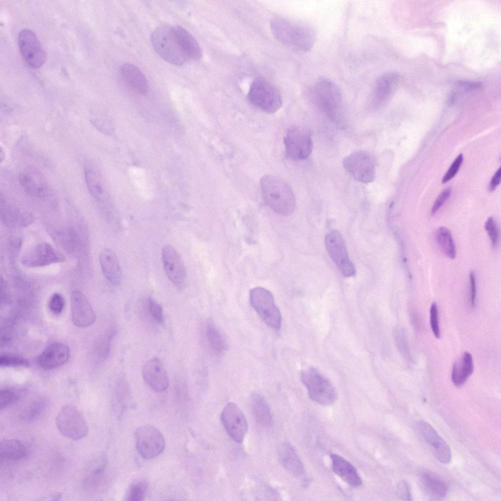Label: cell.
Segmentation results:
<instances>
[{
    "label": "cell",
    "mask_w": 501,
    "mask_h": 501,
    "mask_svg": "<svg viewBox=\"0 0 501 501\" xmlns=\"http://www.w3.org/2000/svg\"><path fill=\"white\" fill-rule=\"evenodd\" d=\"M307 95L309 101L332 120L342 122V94L335 82L319 78L310 87Z\"/></svg>",
    "instance_id": "cell-1"
},
{
    "label": "cell",
    "mask_w": 501,
    "mask_h": 501,
    "mask_svg": "<svg viewBox=\"0 0 501 501\" xmlns=\"http://www.w3.org/2000/svg\"><path fill=\"white\" fill-rule=\"evenodd\" d=\"M261 194L264 202L277 213L290 215L294 211L296 200L289 185L282 179L267 175L261 178Z\"/></svg>",
    "instance_id": "cell-2"
},
{
    "label": "cell",
    "mask_w": 501,
    "mask_h": 501,
    "mask_svg": "<svg viewBox=\"0 0 501 501\" xmlns=\"http://www.w3.org/2000/svg\"><path fill=\"white\" fill-rule=\"evenodd\" d=\"M271 29L280 42L299 50H310L315 42L314 30L305 24L276 19L272 22Z\"/></svg>",
    "instance_id": "cell-3"
},
{
    "label": "cell",
    "mask_w": 501,
    "mask_h": 501,
    "mask_svg": "<svg viewBox=\"0 0 501 501\" xmlns=\"http://www.w3.org/2000/svg\"><path fill=\"white\" fill-rule=\"evenodd\" d=\"M151 38L156 51L166 62L181 66L190 60L181 46L173 26L159 25L152 32Z\"/></svg>",
    "instance_id": "cell-4"
},
{
    "label": "cell",
    "mask_w": 501,
    "mask_h": 501,
    "mask_svg": "<svg viewBox=\"0 0 501 501\" xmlns=\"http://www.w3.org/2000/svg\"><path fill=\"white\" fill-rule=\"evenodd\" d=\"M250 103L266 113L278 111L282 105L281 94L277 89L266 79L259 77L251 83L248 93Z\"/></svg>",
    "instance_id": "cell-5"
},
{
    "label": "cell",
    "mask_w": 501,
    "mask_h": 501,
    "mask_svg": "<svg viewBox=\"0 0 501 501\" xmlns=\"http://www.w3.org/2000/svg\"><path fill=\"white\" fill-rule=\"evenodd\" d=\"M302 382L306 387L308 395L314 402L330 405L337 399V394L330 382L314 367L303 370L300 374Z\"/></svg>",
    "instance_id": "cell-6"
},
{
    "label": "cell",
    "mask_w": 501,
    "mask_h": 501,
    "mask_svg": "<svg viewBox=\"0 0 501 501\" xmlns=\"http://www.w3.org/2000/svg\"><path fill=\"white\" fill-rule=\"evenodd\" d=\"M250 301L252 308L266 324L276 331L280 329L281 315L270 291L261 287L252 289L250 293Z\"/></svg>",
    "instance_id": "cell-7"
},
{
    "label": "cell",
    "mask_w": 501,
    "mask_h": 501,
    "mask_svg": "<svg viewBox=\"0 0 501 501\" xmlns=\"http://www.w3.org/2000/svg\"><path fill=\"white\" fill-rule=\"evenodd\" d=\"M56 423L60 433L69 439H81L88 433L86 420L79 410L72 405H66L61 409Z\"/></svg>",
    "instance_id": "cell-8"
},
{
    "label": "cell",
    "mask_w": 501,
    "mask_h": 501,
    "mask_svg": "<svg viewBox=\"0 0 501 501\" xmlns=\"http://www.w3.org/2000/svg\"><path fill=\"white\" fill-rule=\"evenodd\" d=\"M285 154L294 160H304L310 155L313 142L310 133L298 126H292L286 132L284 137Z\"/></svg>",
    "instance_id": "cell-9"
},
{
    "label": "cell",
    "mask_w": 501,
    "mask_h": 501,
    "mask_svg": "<svg viewBox=\"0 0 501 501\" xmlns=\"http://www.w3.org/2000/svg\"><path fill=\"white\" fill-rule=\"evenodd\" d=\"M135 438L137 451L144 458L156 457L164 449L163 436L153 426L146 425L138 427L136 430Z\"/></svg>",
    "instance_id": "cell-10"
},
{
    "label": "cell",
    "mask_w": 501,
    "mask_h": 501,
    "mask_svg": "<svg viewBox=\"0 0 501 501\" xmlns=\"http://www.w3.org/2000/svg\"><path fill=\"white\" fill-rule=\"evenodd\" d=\"M342 164L346 172L358 182L367 183L373 182L375 178L374 160L367 152H353L344 158Z\"/></svg>",
    "instance_id": "cell-11"
},
{
    "label": "cell",
    "mask_w": 501,
    "mask_h": 501,
    "mask_svg": "<svg viewBox=\"0 0 501 501\" xmlns=\"http://www.w3.org/2000/svg\"><path fill=\"white\" fill-rule=\"evenodd\" d=\"M20 54L32 68H38L45 62L46 53L35 34L29 29L22 30L18 37Z\"/></svg>",
    "instance_id": "cell-12"
},
{
    "label": "cell",
    "mask_w": 501,
    "mask_h": 501,
    "mask_svg": "<svg viewBox=\"0 0 501 501\" xmlns=\"http://www.w3.org/2000/svg\"><path fill=\"white\" fill-rule=\"evenodd\" d=\"M325 244L327 252L342 274L346 277L354 275L355 267L349 258L340 232L336 230L329 232L325 237Z\"/></svg>",
    "instance_id": "cell-13"
},
{
    "label": "cell",
    "mask_w": 501,
    "mask_h": 501,
    "mask_svg": "<svg viewBox=\"0 0 501 501\" xmlns=\"http://www.w3.org/2000/svg\"><path fill=\"white\" fill-rule=\"evenodd\" d=\"M63 254L48 243L41 242L25 251L21 257L22 264L28 268L45 267L64 262Z\"/></svg>",
    "instance_id": "cell-14"
},
{
    "label": "cell",
    "mask_w": 501,
    "mask_h": 501,
    "mask_svg": "<svg viewBox=\"0 0 501 501\" xmlns=\"http://www.w3.org/2000/svg\"><path fill=\"white\" fill-rule=\"evenodd\" d=\"M161 258L167 277L176 287L182 289L186 280V270L180 255L172 246L166 244L162 249Z\"/></svg>",
    "instance_id": "cell-15"
},
{
    "label": "cell",
    "mask_w": 501,
    "mask_h": 501,
    "mask_svg": "<svg viewBox=\"0 0 501 501\" xmlns=\"http://www.w3.org/2000/svg\"><path fill=\"white\" fill-rule=\"evenodd\" d=\"M221 419L230 436L237 442H242L248 430V424L239 407L233 403H228L223 410Z\"/></svg>",
    "instance_id": "cell-16"
},
{
    "label": "cell",
    "mask_w": 501,
    "mask_h": 501,
    "mask_svg": "<svg viewBox=\"0 0 501 501\" xmlns=\"http://www.w3.org/2000/svg\"><path fill=\"white\" fill-rule=\"evenodd\" d=\"M72 318L79 327H86L96 320L95 314L86 296L79 291H74L70 296Z\"/></svg>",
    "instance_id": "cell-17"
},
{
    "label": "cell",
    "mask_w": 501,
    "mask_h": 501,
    "mask_svg": "<svg viewBox=\"0 0 501 501\" xmlns=\"http://www.w3.org/2000/svg\"><path fill=\"white\" fill-rule=\"evenodd\" d=\"M400 77L398 73L388 72L382 74L376 79L370 96L373 106L379 107L384 104L396 90Z\"/></svg>",
    "instance_id": "cell-18"
},
{
    "label": "cell",
    "mask_w": 501,
    "mask_h": 501,
    "mask_svg": "<svg viewBox=\"0 0 501 501\" xmlns=\"http://www.w3.org/2000/svg\"><path fill=\"white\" fill-rule=\"evenodd\" d=\"M141 372L144 380L155 391L162 392L168 387V377L159 359L152 358L147 361L143 364Z\"/></svg>",
    "instance_id": "cell-19"
},
{
    "label": "cell",
    "mask_w": 501,
    "mask_h": 501,
    "mask_svg": "<svg viewBox=\"0 0 501 501\" xmlns=\"http://www.w3.org/2000/svg\"><path fill=\"white\" fill-rule=\"evenodd\" d=\"M18 179L23 190L28 195L37 198L48 196L49 189L47 183L43 176L35 169L32 168L24 169L19 174Z\"/></svg>",
    "instance_id": "cell-20"
},
{
    "label": "cell",
    "mask_w": 501,
    "mask_h": 501,
    "mask_svg": "<svg viewBox=\"0 0 501 501\" xmlns=\"http://www.w3.org/2000/svg\"><path fill=\"white\" fill-rule=\"evenodd\" d=\"M70 357V351L65 344L54 342L48 346L37 358L38 365L45 369L58 368L65 364Z\"/></svg>",
    "instance_id": "cell-21"
},
{
    "label": "cell",
    "mask_w": 501,
    "mask_h": 501,
    "mask_svg": "<svg viewBox=\"0 0 501 501\" xmlns=\"http://www.w3.org/2000/svg\"><path fill=\"white\" fill-rule=\"evenodd\" d=\"M99 261L106 279L114 285L120 284L122 279V272L116 254L110 249H105L100 252Z\"/></svg>",
    "instance_id": "cell-22"
},
{
    "label": "cell",
    "mask_w": 501,
    "mask_h": 501,
    "mask_svg": "<svg viewBox=\"0 0 501 501\" xmlns=\"http://www.w3.org/2000/svg\"><path fill=\"white\" fill-rule=\"evenodd\" d=\"M331 458L332 470L335 473L351 486L358 487L362 485V479L353 465L336 454H332Z\"/></svg>",
    "instance_id": "cell-23"
},
{
    "label": "cell",
    "mask_w": 501,
    "mask_h": 501,
    "mask_svg": "<svg viewBox=\"0 0 501 501\" xmlns=\"http://www.w3.org/2000/svg\"><path fill=\"white\" fill-rule=\"evenodd\" d=\"M0 209L1 220L8 227H26L33 222L30 215L20 211L2 199Z\"/></svg>",
    "instance_id": "cell-24"
},
{
    "label": "cell",
    "mask_w": 501,
    "mask_h": 501,
    "mask_svg": "<svg viewBox=\"0 0 501 501\" xmlns=\"http://www.w3.org/2000/svg\"><path fill=\"white\" fill-rule=\"evenodd\" d=\"M277 454L283 466L295 476H300L304 471V466L293 446L289 442L282 443L278 447Z\"/></svg>",
    "instance_id": "cell-25"
},
{
    "label": "cell",
    "mask_w": 501,
    "mask_h": 501,
    "mask_svg": "<svg viewBox=\"0 0 501 501\" xmlns=\"http://www.w3.org/2000/svg\"><path fill=\"white\" fill-rule=\"evenodd\" d=\"M250 405L252 414L259 425L265 428L272 426L273 418L270 406L262 395L256 393L252 394Z\"/></svg>",
    "instance_id": "cell-26"
},
{
    "label": "cell",
    "mask_w": 501,
    "mask_h": 501,
    "mask_svg": "<svg viewBox=\"0 0 501 501\" xmlns=\"http://www.w3.org/2000/svg\"><path fill=\"white\" fill-rule=\"evenodd\" d=\"M120 72L123 80L133 90L141 94L147 92V81L137 67L131 64H125L121 67Z\"/></svg>",
    "instance_id": "cell-27"
},
{
    "label": "cell",
    "mask_w": 501,
    "mask_h": 501,
    "mask_svg": "<svg viewBox=\"0 0 501 501\" xmlns=\"http://www.w3.org/2000/svg\"><path fill=\"white\" fill-rule=\"evenodd\" d=\"M420 480L425 490L430 495L437 498L446 496L448 485L444 480L437 475L428 470H423L419 474Z\"/></svg>",
    "instance_id": "cell-28"
},
{
    "label": "cell",
    "mask_w": 501,
    "mask_h": 501,
    "mask_svg": "<svg viewBox=\"0 0 501 501\" xmlns=\"http://www.w3.org/2000/svg\"><path fill=\"white\" fill-rule=\"evenodd\" d=\"M474 370V364L471 354L464 352L461 357L457 360L453 366L452 381L456 387H460L466 381Z\"/></svg>",
    "instance_id": "cell-29"
},
{
    "label": "cell",
    "mask_w": 501,
    "mask_h": 501,
    "mask_svg": "<svg viewBox=\"0 0 501 501\" xmlns=\"http://www.w3.org/2000/svg\"><path fill=\"white\" fill-rule=\"evenodd\" d=\"M183 50L189 59L198 60L202 57V50L196 39L187 30L179 25L173 26Z\"/></svg>",
    "instance_id": "cell-30"
},
{
    "label": "cell",
    "mask_w": 501,
    "mask_h": 501,
    "mask_svg": "<svg viewBox=\"0 0 501 501\" xmlns=\"http://www.w3.org/2000/svg\"><path fill=\"white\" fill-rule=\"evenodd\" d=\"M23 444L17 439H3L0 444V458L2 460H19L26 457Z\"/></svg>",
    "instance_id": "cell-31"
},
{
    "label": "cell",
    "mask_w": 501,
    "mask_h": 501,
    "mask_svg": "<svg viewBox=\"0 0 501 501\" xmlns=\"http://www.w3.org/2000/svg\"><path fill=\"white\" fill-rule=\"evenodd\" d=\"M435 239L440 249L446 256L451 259L455 257V246L448 228L444 227L438 228L435 232Z\"/></svg>",
    "instance_id": "cell-32"
},
{
    "label": "cell",
    "mask_w": 501,
    "mask_h": 501,
    "mask_svg": "<svg viewBox=\"0 0 501 501\" xmlns=\"http://www.w3.org/2000/svg\"><path fill=\"white\" fill-rule=\"evenodd\" d=\"M206 336L212 351L220 354L226 349V341L218 328L212 322H209L206 328Z\"/></svg>",
    "instance_id": "cell-33"
},
{
    "label": "cell",
    "mask_w": 501,
    "mask_h": 501,
    "mask_svg": "<svg viewBox=\"0 0 501 501\" xmlns=\"http://www.w3.org/2000/svg\"><path fill=\"white\" fill-rule=\"evenodd\" d=\"M105 464H100L91 468L84 480V486L89 491L100 489L104 481Z\"/></svg>",
    "instance_id": "cell-34"
},
{
    "label": "cell",
    "mask_w": 501,
    "mask_h": 501,
    "mask_svg": "<svg viewBox=\"0 0 501 501\" xmlns=\"http://www.w3.org/2000/svg\"><path fill=\"white\" fill-rule=\"evenodd\" d=\"M85 171L86 184L90 193L95 198L103 199L104 190L99 176L91 168H86Z\"/></svg>",
    "instance_id": "cell-35"
},
{
    "label": "cell",
    "mask_w": 501,
    "mask_h": 501,
    "mask_svg": "<svg viewBox=\"0 0 501 501\" xmlns=\"http://www.w3.org/2000/svg\"><path fill=\"white\" fill-rule=\"evenodd\" d=\"M148 489L146 481L139 480L133 482L127 491L126 499L130 501H142L145 498Z\"/></svg>",
    "instance_id": "cell-36"
},
{
    "label": "cell",
    "mask_w": 501,
    "mask_h": 501,
    "mask_svg": "<svg viewBox=\"0 0 501 501\" xmlns=\"http://www.w3.org/2000/svg\"><path fill=\"white\" fill-rule=\"evenodd\" d=\"M433 451L436 458L441 463L447 464L452 459L451 449L447 442L440 437L437 442L432 446Z\"/></svg>",
    "instance_id": "cell-37"
},
{
    "label": "cell",
    "mask_w": 501,
    "mask_h": 501,
    "mask_svg": "<svg viewBox=\"0 0 501 501\" xmlns=\"http://www.w3.org/2000/svg\"><path fill=\"white\" fill-rule=\"evenodd\" d=\"M417 429L424 440L432 447L437 442L440 437L434 429L426 421L419 422Z\"/></svg>",
    "instance_id": "cell-38"
},
{
    "label": "cell",
    "mask_w": 501,
    "mask_h": 501,
    "mask_svg": "<svg viewBox=\"0 0 501 501\" xmlns=\"http://www.w3.org/2000/svg\"><path fill=\"white\" fill-rule=\"evenodd\" d=\"M46 404L44 401L38 400L33 402L23 413V418L28 421L37 418L45 410Z\"/></svg>",
    "instance_id": "cell-39"
},
{
    "label": "cell",
    "mask_w": 501,
    "mask_h": 501,
    "mask_svg": "<svg viewBox=\"0 0 501 501\" xmlns=\"http://www.w3.org/2000/svg\"><path fill=\"white\" fill-rule=\"evenodd\" d=\"M0 365L1 367H28V362L23 357L10 355H3L0 357Z\"/></svg>",
    "instance_id": "cell-40"
},
{
    "label": "cell",
    "mask_w": 501,
    "mask_h": 501,
    "mask_svg": "<svg viewBox=\"0 0 501 501\" xmlns=\"http://www.w3.org/2000/svg\"><path fill=\"white\" fill-rule=\"evenodd\" d=\"M484 228L491 240L493 247H496L499 241V233L496 223L492 217L488 218L485 223Z\"/></svg>",
    "instance_id": "cell-41"
},
{
    "label": "cell",
    "mask_w": 501,
    "mask_h": 501,
    "mask_svg": "<svg viewBox=\"0 0 501 501\" xmlns=\"http://www.w3.org/2000/svg\"><path fill=\"white\" fill-rule=\"evenodd\" d=\"M148 309L154 319L159 323L163 322L164 315L162 308L154 299L150 298L148 300Z\"/></svg>",
    "instance_id": "cell-42"
},
{
    "label": "cell",
    "mask_w": 501,
    "mask_h": 501,
    "mask_svg": "<svg viewBox=\"0 0 501 501\" xmlns=\"http://www.w3.org/2000/svg\"><path fill=\"white\" fill-rule=\"evenodd\" d=\"M65 300L62 295L59 293H54L51 296L48 307L50 310L55 315L60 314L64 307Z\"/></svg>",
    "instance_id": "cell-43"
},
{
    "label": "cell",
    "mask_w": 501,
    "mask_h": 501,
    "mask_svg": "<svg viewBox=\"0 0 501 501\" xmlns=\"http://www.w3.org/2000/svg\"><path fill=\"white\" fill-rule=\"evenodd\" d=\"M430 323L433 334L436 338L439 339L440 333L438 320L437 307L435 302L432 303L430 308Z\"/></svg>",
    "instance_id": "cell-44"
},
{
    "label": "cell",
    "mask_w": 501,
    "mask_h": 501,
    "mask_svg": "<svg viewBox=\"0 0 501 501\" xmlns=\"http://www.w3.org/2000/svg\"><path fill=\"white\" fill-rule=\"evenodd\" d=\"M18 399L16 394L8 389L1 390L0 392V410L5 409Z\"/></svg>",
    "instance_id": "cell-45"
},
{
    "label": "cell",
    "mask_w": 501,
    "mask_h": 501,
    "mask_svg": "<svg viewBox=\"0 0 501 501\" xmlns=\"http://www.w3.org/2000/svg\"><path fill=\"white\" fill-rule=\"evenodd\" d=\"M463 157L460 154L454 161L447 173L443 177L442 182L444 183L451 180L457 173L463 161Z\"/></svg>",
    "instance_id": "cell-46"
},
{
    "label": "cell",
    "mask_w": 501,
    "mask_h": 501,
    "mask_svg": "<svg viewBox=\"0 0 501 501\" xmlns=\"http://www.w3.org/2000/svg\"><path fill=\"white\" fill-rule=\"evenodd\" d=\"M451 194V189L447 188L444 189L437 197L434 202L431 210L432 214L433 215L441 208L444 203L448 199Z\"/></svg>",
    "instance_id": "cell-47"
},
{
    "label": "cell",
    "mask_w": 501,
    "mask_h": 501,
    "mask_svg": "<svg viewBox=\"0 0 501 501\" xmlns=\"http://www.w3.org/2000/svg\"><path fill=\"white\" fill-rule=\"evenodd\" d=\"M397 494L398 497L405 501H410L412 496L410 485L406 481H401L397 488Z\"/></svg>",
    "instance_id": "cell-48"
},
{
    "label": "cell",
    "mask_w": 501,
    "mask_h": 501,
    "mask_svg": "<svg viewBox=\"0 0 501 501\" xmlns=\"http://www.w3.org/2000/svg\"><path fill=\"white\" fill-rule=\"evenodd\" d=\"M481 84L477 82L468 81H459L457 82L456 86L464 91H469L473 89L480 87Z\"/></svg>",
    "instance_id": "cell-49"
},
{
    "label": "cell",
    "mask_w": 501,
    "mask_h": 501,
    "mask_svg": "<svg viewBox=\"0 0 501 501\" xmlns=\"http://www.w3.org/2000/svg\"><path fill=\"white\" fill-rule=\"evenodd\" d=\"M470 281L471 287V304L474 306L476 296V284L474 273L471 272L470 273Z\"/></svg>",
    "instance_id": "cell-50"
},
{
    "label": "cell",
    "mask_w": 501,
    "mask_h": 501,
    "mask_svg": "<svg viewBox=\"0 0 501 501\" xmlns=\"http://www.w3.org/2000/svg\"><path fill=\"white\" fill-rule=\"evenodd\" d=\"M501 168L500 167L499 169L495 173L494 175L492 177L490 183L489 184V189L490 191H492L495 189L497 186L500 184L501 182Z\"/></svg>",
    "instance_id": "cell-51"
},
{
    "label": "cell",
    "mask_w": 501,
    "mask_h": 501,
    "mask_svg": "<svg viewBox=\"0 0 501 501\" xmlns=\"http://www.w3.org/2000/svg\"><path fill=\"white\" fill-rule=\"evenodd\" d=\"M5 156V151H4V149L1 147H0V161L1 162H2V160L4 159Z\"/></svg>",
    "instance_id": "cell-52"
}]
</instances>
